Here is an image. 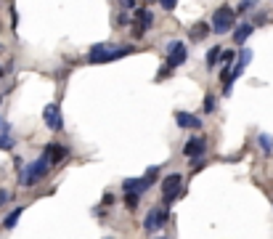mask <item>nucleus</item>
I'll list each match as a JSON object with an SVG mask.
<instances>
[{"label":"nucleus","mask_w":273,"mask_h":239,"mask_svg":"<svg viewBox=\"0 0 273 239\" xmlns=\"http://www.w3.org/2000/svg\"><path fill=\"white\" fill-rule=\"evenodd\" d=\"M127 53H133V48L130 45H106V43H99V45H93L90 48V53H88V61L90 64H103V61H117V59H122V56H127Z\"/></svg>","instance_id":"nucleus-1"},{"label":"nucleus","mask_w":273,"mask_h":239,"mask_svg":"<svg viewBox=\"0 0 273 239\" xmlns=\"http://www.w3.org/2000/svg\"><path fill=\"white\" fill-rule=\"evenodd\" d=\"M50 165H53V162H50V159L43 154L40 159L29 162V165L22 170V176H19V184H22V186H35V184H40V181H43L45 176H48Z\"/></svg>","instance_id":"nucleus-2"},{"label":"nucleus","mask_w":273,"mask_h":239,"mask_svg":"<svg viewBox=\"0 0 273 239\" xmlns=\"http://www.w3.org/2000/svg\"><path fill=\"white\" fill-rule=\"evenodd\" d=\"M212 32L215 35H225V32L233 29V24H236V11L228 8V5H220V8L212 14Z\"/></svg>","instance_id":"nucleus-3"},{"label":"nucleus","mask_w":273,"mask_h":239,"mask_svg":"<svg viewBox=\"0 0 273 239\" xmlns=\"http://www.w3.org/2000/svg\"><path fill=\"white\" fill-rule=\"evenodd\" d=\"M180 191H183V176H178V173H170L165 181H162V205H170L175 199L180 197Z\"/></svg>","instance_id":"nucleus-4"},{"label":"nucleus","mask_w":273,"mask_h":239,"mask_svg":"<svg viewBox=\"0 0 273 239\" xmlns=\"http://www.w3.org/2000/svg\"><path fill=\"white\" fill-rule=\"evenodd\" d=\"M165 223H167V205H157V208H151L146 212L144 231H146V234H154V231H159Z\"/></svg>","instance_id":"nucleus-5"},{"label":"nucleus","mask_w":273,"mask_h":239,"mask_svg":"<svg viewBox=\"0 0 273 239\" xmlns=\"http://www.w3.org/2000/svg\"><path fill=\"white\" fill-rule=\"evenodd\" d=\"M133 19H135V24H133V35L135 37H144L146 32H149V27L154 24V14L149 8H138L133 14Z\"/></svg>","instance_id":"nucleus-6"},{"label":"nucleus","mask_w":273,"mask_h":239,"mask_svg":"<svg viewBox=\"0 0 273 239\" xmlns=\"http://www.w3.org/2000/svg\"><path fill=\"white\" fill-rule=\"evenodd\" d=\"M43 122L50 128V131H56V133H58V131H61V128H64V120H61V109H58L56 104H48V106L43 109Z\"/></svg>","instance_id":"nucleus-7"},{"label":"nucleus","mask_w":273,"mask_h":239,"mask_svg":"<svg viewBox=\"0 0 273 239\" xmlns=\"http://www.w3.org/2000/svg\"><path fill=\"white\" fill-rule=\"evenodd\" d=\"M204 149H207V141L201 138V135H194V138H188V141H186L183 154H186V157H191V159H201Z\"/></svg>","instance_id":"nucleus-8"},{"label":"nucleus","mask_w":273,"mask_h":239,"mask_svg":"<svg viewBox=\"0 0 273 239\" xmlns=\"http://www.w3.org/2000/svg\"><path fill=\"white\" fill-rule=\"evenodd\" d=\"M186 45L183 43H170V48H167V64L170 67H180V64L186 61Z\"/></svg>","instance_id":"nucleus-9"},{"label":"nucleus","mask_w":273,"mask_h":239,"mask_svg":"<svg viewBox=\"0 0 273 239\" xmlns=\"http://www.w3.org/2000/svg\"><path fill=\"white\" fill-rule=\"evenodd\" d=\"M43 154L50 159L53 165H58V162H64V159H69V149L67 146H61V144H48L43 149Z\"/></svg>","instance_id":"nucleus-10"},{"label":"nucleus","mask_w":273,"mask_h":239,"mask_svg":"<svg viewBox=\"0 0 273 239\" xmlns=\"http://www.w3.org/2000/svg\"><path fill=\"white\" fill-rule=\"evenodd\" d=\"M149 186H151V181L144 176V178H127L125 184H122V189H125V191H138V194H144Z\"/></svg>","instance_id":"nucleus-11"},{"label":"nucleus","mask_w":273,"mask_h":239,"mask_svg":"<svg viewBox=\"0 0 273 239\" xmlns=\"http://www.w3.org/2000/svg\"><path fill=\"white\" fill-rule=\"evenodd\" d=\"M212 32V24H204V22H199V24H194L191 32H188V37H191L194 43H201V40H207V35Z\"/></svg>","instance_id":"nucleus-12"},{"label":"nucleus","mask_w":273,"mask_h":239,"mask_svg":"<svg viewBox=\"0 0 273 239\" xmlns=\"http://www.w3.org/2000/svg\"><path fill=\"white\" fill-rule=\"evenodd\" d=\"M175 122H178V128H201V120L199 117H194V114H188V112H178L175 114Z\"/></svg>","instance_id":"nucleus-13"},{"label":"nucleus","mask_w":273,"mask_h":239,"mask_svg":"<svg viewBox=\"0 0 273 239\" xmlns=\"http://www.w3.org/2000/svg\"><path fill=\"white\" fill-rule=\"evenodd\" d=\"M249 35H252V24H239V29L233 32V43L244 45L247 40H249Z\"/></svg>","instance_id":"nucleus-14"},{"label":"nucleus","mask_w":273,"mask_h":239,"mask_svg":"<svg viewBox=\"0 0 273 239\" xmlns=\"http://www.w3.org/2000/svg\"><path fill=\"white\" fill-rule=\"evenodd\" d=\"M218 59H223V48H220V45H212V48L207 51V67H210V69H215Z\"/></svg>","instance_id":"nucleus-15"},{"label":"nucleus","mask_w":273,"mask_h":239,"mask_svg":"<svg viewBox=\"0 0 273 239\" xmlns=\"http://www.w3.org/2000/svg\"><path fill=\"white\" fill-rule=\"evenodd\" d=\"M22 212H24V208H16V210H11L8 215H5V221H3V226H5V229H14V226H16V221H19V218H22Z\"/></svg>","instance_id":"nucleus-16"},{"label":"nucleus","mask_w":273,"mask_h":239,"mask_svg":"<svg viewBox=\"0 0 273 239\" xmlns=\"http://www.w3.org/2000/svg\"><path fill=\"white\" fill-rule=\"evenodd\" d=\"M138 202H141V194H138V191H127L125 208H127V210H135V208H138Z\"/></svg>","instance_id":"nucleus-17"},{"label":"nucleus","mask_w":273,"mask_h":239,"mask_svg":"<svg viewBox=\"0 0 273 239\" xmlns=\"http://www.w3.org/2000/svg\"><path fill=\"white\" fill-rule=\"evenodd\" d=\"M204 112H207V114L215 112V93H207V96H204Z\"/></svg>","instance_id":"nucleus-18"},{"label":"nucleus","mask_w":273,"mask_h":239,"mask_svg":"<svg viewBox=\"0 0 273 239\" xmlns=\"http://www.w3.org/2000/svg\"><path fill=\"white\" fill-rule=\"evenodd\" d=\"M0 149H14V138L8 135V131H3V135H0Z\"/></svg>","instance_id":"nucleus-19"},{"label":"nucleus","mask_w":273,"mask_h":239,"mask_svg":"<svg viewBox=\"0 0 273 239\" xmlns=\"http://www.w3.org/2000/svg\"><path fill=\"white\" fill-rule=\"evenodd\" d=\"M255 5H257V0H242V3H239V14H244V11H249V8H255Z\"/></svg>","instance_id":"nucleus-20"},{"label":"nucleus","mask_w":273,"mask_h":239,"mask_svg":"<svg viewBox=\"0 0 273 239\" xmlns=\"http://www.w3.org/2000/svg\"><path fill=\"white\" fill-rule=\"evenodd\" d=\"M239 53H242V56H239V61H242V64H249L252 61V51L249 48H242Z\"/></svg>","instance_id":"nucleus-21"},{"label":"nucleus","mask_w":273,"mask_h":239,"mask_svg":"<svg viewBox=\"0 0 273 239\" xmlns=\"http://www.w3.org/2000/svg\"><path fill=\"white\" fill-rule=\"evenodd\" d=\"M260 144H263V149H265V152H271V149H273V141H271V135H265V133L260 135Z\"/></svg>","instance_id":"nucleus-22"},{"label":"nucleus","mask_w":273,"mask_h":239,"mask_svg":"<svg viewBox=\"0 0 273 239\" xmlns=\"http://www.w3.org/2000/svg\"><path fill=\"white\" fill-rule=\"evenodd\" d=\"M159 5L165 11H175V5H178V0H159Z\"/></svg>","instance_id":"nucleus-23"},{"label":"nucleus","mask_w":273,"mask_h":239,"mask_svg":"<svg viewBox=\"0 0 273 239\" xmlns=\"http://www.w3.org/2000/svg\"><path fill=\"white\" fill-rule=\"evenodd\" d=\"M8 199H11V191L0 189V208H5V205H8Z\"/></svg>","instance_id":"nucleus-24"},{"label":"nucleus","mask_w":273,"mask_h":239,"mask_svg":"<svg viewBox=\"0 0 273 239\" xmlns=\"http://www.w3.org/2000/svg\"><path fill=\"white\" fill-rule=\"evenodd\" d=\"M157 176H159V167H149V170H146V178L151 181V184L157 181Z\"/></svg>","instance_id":"nucleus-25"},{"label":"nucleus","mask_w":273,"mask_h":239,"mask_svg":"<svg viewBox=\"0 0 273 239\" xmlns=\"http://www.w3.org/2000/svg\"><path fill=\"white\" fill-rule=\"evenodd\" d=\"M175 67H170V64H165V67L159 69V80H165V77H170V72H173Z\"/></svg>","instance_id":"nucleus-26"},{"label":"nucleus","mask_w":273,"mask_h":239,"mask_svg":"<svg viewBox=\"0 0 273 239\" xmlns=\"http://www.w3.org/2000/svg\"><path fill=\"white\" fill-rule=\"evenodd\" d=\"M233 61V51H223V64H231Z\"/></svg>","instance_id":"nucleus-27"},{"label":"nucleus","mask_w":273,"mask_h":239,"mask_svg":"<svg viewBox=\"0 0 273 239\" xmlns=\"http://www.w3.org/2000/svg\"><path fill=\"white\" fill-rule=\"evenodd\" d=\"M0 77H3V67H0Z\"/></svg>","instance_id":"nucleus-28"},{"label":"nucleus","mask_w":273,"mask_h":239,"mask_svg":"<svg viewBox=\"0 0 273 239\" xmlns=\"http://www.w3.org/2000/svg\"><path fill=\"white\" fill-rule=\"evenodd\" d=\"M0 104H3V96H0Z\"/></svg>","instance_id":"nucleus-29"},{"label":"nucleus","mask_w":273,"mask_h":239,"mask_svg":"<svg viewBox=\"0 0 273 239\" xmlns=\"http://www.w3.org/2000/svg\"><path fill=\"white\" fill-rule=\"evenodd\" d=\"M0 128H3V120H0Z\"/></svg>","instance_id":"nucleus-30"}]
</instances>
